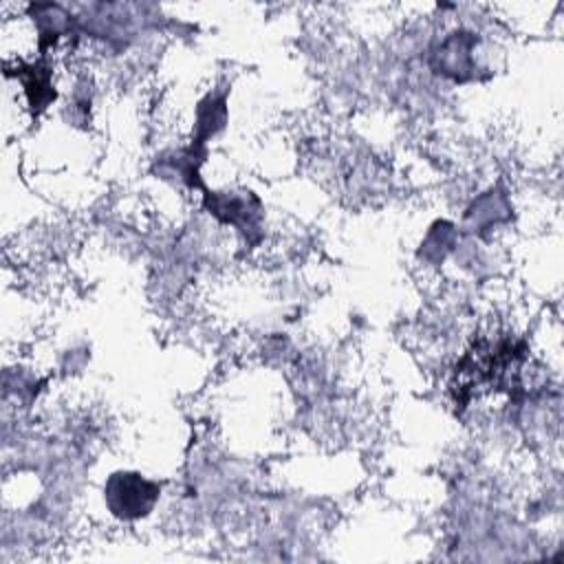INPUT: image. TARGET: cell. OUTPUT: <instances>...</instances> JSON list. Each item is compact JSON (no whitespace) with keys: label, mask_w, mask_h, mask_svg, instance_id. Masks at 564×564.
Here are the masks:
<instances>
[{"label":"cell","mask_w":564,"mask_h":564,"mask_svg":"<svg viewBox=\"0 0 564 564\" xmlns=\"http://www.w3.org/2000/svg\"><path fill=\"white\" fill-rule=\"evenodd\" d=\"M159 482L134 471H117L106 480V507L119 520H139L148 516L159 500Z\"/></svg>","instance_id":"obj_1"},{"label":"cell","mask_w":564,"mask_h":564,"mask_svg":"<svg viewBox=\"0 0 564 564\" xmlns=\"http://www.w3.org/2000/svg\"><path fill=\"white\" fill-rule=\"evenodd\" d=\"M18 77L24 86L29 106L33 112H42L53 99H55V88L51 82V68L44 59L33 62V64H20L18 66Z\"/></svg>","instance_id":"obj_2"}]
</instances>
